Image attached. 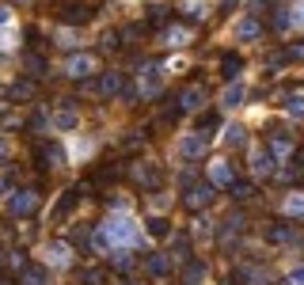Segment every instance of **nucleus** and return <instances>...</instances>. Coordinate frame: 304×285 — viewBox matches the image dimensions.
<instances>
[{
	"label": "nucleus",
	"instance_id": "1",
	"mask_svg": "<svg viewBox=\"0 0 304 285\" xmlns=\"http://www.w3.org/2000/svg\"><path fill=\"white\" fill-rule=\"evenodd\" d=\"M103 240H107V243H133V240H137V232H133V221H126V217H114L111 225L103 228Z\"/></svg>",
	"mask_w": 304,
	"mask_h": 285
},
{
	"label": "nucleus",
	"instance_id": "2",
	"mask_svg": "<svg viewBox=\"0 0 304 285\" xmlns=\"http://www.w3.org/2000/svg\"><path fill=\"white\" fill-rule=\"evenodd\" d=\"M12 209H16L19 217L35 213V209H38V194H35V190H16V198H12Z\"/></svg>",
	"mask_w": 304,
	"mask_h": 285
},
{
	"label": "nucleus",
	"instance_id": "3",
	"mask_svg": "<svg viewBox=\"0 0 304 285\" xmlns=\"http://www.w3.org/2000/svg\"><path fill=\"white\" fill-rule=\"evenodd\" d=\"M65 72H69V76H87V72H91V57H84V53L72 57L69 65H65Z\"/></svg>",
	"mask_w": 304,
	"mask_h": 285
},
{
	"label": "nucleus",
	"instance_id": "4",
	"mask_svg": "<svg viewBox=\"0 0 304 285\" xmlns=\"http://www.w3.org/2000/svg\"><path fill=\"white\" fill-rule=\"evenodd\" d=\"M99 91H103L107 99H111V95H118V91H122V72H107L103 84H99Z\"/></svg>",
	"mask_w": 304,
	"mask_h": 285
},
{
	"label": "nucleus",
	"instance_id": "5",
	"mask_svg": "<svg viewBox=\"0 0 304 285\" xmlns=\"http://www.w3.org/2000/svg\"><path fill=\"white\" fill-rule=\"evenodd\" d=\"M87 16H91V8H84V4H69V8H65V19H69V23H84Z\"/></svg>",
	"mask_w": 304,
	"mask_h": 285
},
{
	"label": "nucleus",
	"instance_id": "6",
	"mask_svg": "<svg viewBox=\"0 0 304 285\" xmlns=\"http://www.w3.org/2000/svg\"><path fill=\"white\" fill-rule=\"evenodd\" d=\"M23 285H46V270L42 266H27L23 270Z\"/></svg>",
	"mask_w": 304,
	"mask_h": 285
},
{
	"label": "nucleus",
	"instance_id": "7",
	"mask_svg": "<svg viewBox=\"0 0 304 285\" xmlns=\"http://www.w3.org/2000/svg\"><path fill=\"white\" fill-rule=\"evenodd\" d=\"M209 198H213V190H209V186H198V190H190V194H186V206H206Z\"/></svg>",
	"mask_w": 304,
	"mask_h": 285
},
{
	"label": "nucleus",
	"instance_id": "8",
	"mask_svg": "<svg viewBox=\"0 0 304 285\" xmlns=\"http://www.w3.org/2000/svg\"><path fill=\"white\" fill-rule=\"evenodd\" d=\"M133 175H137L141 182H148V186H156V182H160V171H156V167H145V164L133 167Z\"/></svg>",
	"mask_w": 304,
	"mask_h": 285
},
{
	"label": "nucleus",
	"instance_id": "9",
	"mask_svg": "<svg viewBox=\"0 0 304 285\" xmlns=\"http://www.w3.org/2000/svg\"><path fill=\"white\" fill-rule=\"evenodd\" d=\"M76 198H80V194H65V198L57 202V209H53V217H57V221H61V217H69L72 206H76Z\"/></svg>",
	"mask_w": 304,
	"mask_h": 285
},
{
	"label": "nucleus",
	"instance_id": "10",
	"mask_svg": "<svg viewBox=\"0 0 304 285\" xmlns=\"http://www.w3.org/2000/svg\"><path fill=\"white\" fill-rule=\"evenodd\" d=\"M179 107H182V111H194V107H201V91H198V87H194V91H182Z\"/></svg>",
	"mask_w": 304,
	"mask_h": 285
},
{
	"label": "nucleus",
	"instance_id": "11",
	"mask_svg": "<svg viewBox=\"0 0 304 285\" xmlns=\"http://www.w3.org/2000/svg\"><path fill=\"white\" fill-rule=\"evenodd\" d=\"M42 156L50 160V164H65V148H61V145H46Z\"/></svg>",
	"mask_w": 304,
	"mask_h": 285
},
{
	"label": "nucleus",
	"instance_id": "12",
	"mask_svg": "<svg viewBox=\"0 0 304 285\" xmlns=\"http://www.w3.org/2000/svg\"><path fill=\"white\" fill-rule=\"evenodd\" d=\"M201 148H206V137H186V141H182V152H186V156H198Z\"/></svg>",
	"mask_w": 304,
	"mask_h": 285
},
{
	"label": "nucleus",
	"instance_id": "13",
	"mask_svg": "<svg viewBox=\"0 0 304 285\" xmlns=\"http://www.w3.org/2000/svg\"><path fill=\"white\" fill-rule=\"evenodd\" d=\"M213 182H221V186H228V182H232V171H228V164H213Z\"/></svg>",
	"mask_w": 304,
	"mask_h": 285
},
{
	"label": "nucleus",
	"instance_id": "14",
	"mask_svg": "<svg viewBox=\"0 0 304 285\" xmlns=\"http://www.w3.org/2000/svg\"><path fill=\"white\" fill-rule=\"evenodd\" d=\"M221 69H225V76H228V80H232V76H236V72H240V57H236V53H228V57H225V61H221Z\"/></svg>",
	"mask_w": 304,
	"mask_h": 285
},
{
	"label": "nucleus",
	"instance_id": "15",
	"mask_svg": "<svg viewBox=\"0 0 304 285\" xmlns=\"http://www.w3.org/2000/svg\"><path fill=\"white\" fill-rule=\"evenodd\" d=\"M80 281H84V285H103V270H84Z\"/></svg>",
	"mask_w": 304,
	"mask_h": 285
},
{
	"label": "nucleus",
	"instance_id": "16",
	"mask_svg": "<svg viewBox=\"0 0 304 285\" xmlns=\"http://www.w3.org/2000/svg\"><path fill=\"white\" fill-rule=\"evenodd\" d=\"M240 99H243V87L236 84V87H228V95H225V107H240Z\"/></svg>",
	"mask_w": 304,
	"mask_h": 285
},
{
	"label": "nucleus",
	"instance_id": "17",
	"mask_svg": "<svg viewBox=\"0 0 304 285\" xmlns=\"http://www.w3.org/2000/svg\"><path fill=\"white\" fill-rule=\"evenodd\" d=\"M289 114H293V118H304V95H293V99H289Z\"/></svg>",
	"mask_w": 304,
	"mask_h": 285
},
{
	"label": "nucleus",
	"instance_id": "18",
	"mask_svg": "<svg viewBox=\"0 0 304 285\" xmlns=\"http://www.w3.org/2000/svg\"><path fill=\"white\" fill-rule=\"evenodd\" d=\"M50 259L65 266V262H69V247H65V243H61V247H50Z\"/></svg>",
	"mask_w": 304,
	"mask_h": 285
},
{
	"label": "nucleus",
	"instance_id": "19",
	"mask_svg": "<svg viewBox=\"0 0 304 285\" xmlns=\"http://www.w3.org/2000/svg\"><path fill=\"white\" fill-rule=\"evenodd\" d=\"M255 35H259V23H255V19L240 23V38H255Z\"/></svg>",
	"mask_w": 304,
	"mask_h": 285
},
{
	"label": "nucleus",
	"instance_id": "20",
	"mask_svg": "<svg viewBox=\"0 0 304 285\" xmlns=\"http://www.w3.org/2000/svg\"><path fill=\"white\" fill-rule=\"evenodd\" d=\"M148 232H152V236H167V221H164V217L148 221Z\"/></svg>",
	"mask_w": 304,
	"mask_h": 285
},
{
	"label": "nucleus",
	"instance_id": "21",
	"mask_svg": "<svg viewBox=\"0 0 304 285\" xmlns=\"http://www.w3.org/2000/svg\"><path fill=\"white\" fill-rule=\"evenodd\" d=\"M53 122H57V126H61V130H72V126H76V114H57V118H53Z\"/></svg>",
	"mask_w": 304,
	"mask_h": 285
},
{
	"label": "nucleus",
	"instance_id": "22",
	"mask_svg": "<svg viewBox=\"0 0 304 285\" xmlns=\"http://www.w3.org/2000/svg\"><path fill=\"white\" fill-rule=\"evenodd\" d=\"M255 171H262V175H266V171H270V156H262V152H259V156H255Z\"/></svg>",
	"mask_w": 304,
	"mask_h": 285
},
{
	"label": "nucleus",
	"instance_id": "23",
	"mask_svg": "<svg viewBox=\"0 0 304 285\" xmlns=\"http://www.w3.org/2000/svg\"><path fill=\"white\" fill-rule=\"evenodd\" d=\"M27 95H31V84H16L12 87V99H27Z\"/></svg>",
	"mask_w": 304,
	"mask_h": 285
},
{
	"label": "nucleus",
	"instance_id": "24",
	"mask_svg": "<svg viewBox=\"0 0 304 285\" xmlns=\"http://www.w3.org/2000/svg\"><path fill=\"white\" fill-rule=\"evenodd\" d=\"M148 270H152V274H167V259H152Z\"/></svg>",
	"mask_w": 304,
	"mask_h": 285
},
{
	"label": "nucleus",
	"instance_id": "25",
	"mask_svg": "<svg viewBox=\"0 0 304 285\" xmlns=\"http://www.w3.org/2000/svg\"><path fill=\"white\" fill-rule=\"evenodd\" d=\"M27 69H35V72H42V69H46V61H42V57H31V53H27Z\"/></svg>",
	"mask_w": 304,
	"mask_h": 285
},
{
	"label": "nucleus",
	"instance_id": "26",
	"mask_svg": "<svg viewBox=\"0 0 304 285\" xmlns=\"http://www.w3.org/2000/svg\"><path fill=\"white\" fill-rule=\"evenodd\" d=\"M240 141H243V130H240V126H232V130H228V145H240Z\"/></svg>",
	"mask_w": 304,
	"mask_h": 285
},
{
	"label": "nucleus",
	"instance_id": "27",
	"mask_svg": "<svg viewBox=\"0 0 304 285\" xmlns=\"http://www.w3.org/2000/svg\"><path fill=\"white\" fill-rule=\"evenodd\" d=\"M285 209H289V213H304V198H289Z\"/></svg>",
	"mask_w": 304,
	"mask_h": 285
},
{
	"label": "nucleus",
	"instance_id": "28",
	"mask_svg": "<svg viewBox=\"0 0 304 285\" xmlns=\"http://www.w3.org/2000/svg\"><path fill=\"white\" fill-rule=\"evenodd\" d=\"M255 194V186H247V182H240V186H236V198H251Z\"/></svg>",
	"mask_w": 304,
	"mask_h": 285
},
{
	"label": "nucleus",
	"instance_id": "29",
	"mask_svg": "<svg viewBox=\"0 0 304 285\" xmlns=\"http://www.w3.org/2000/svg\"><path fill=\"white\" fill-rule=\"evenodd\" d=\"M289 285H304V266H300V270H293V274H289Z\"/></svg>",
	"mask_w": 304,
	"mask_h": 285
},
{
	"label": "nucleus",
	"instance_id": "30",
	"mask_svg": "<svg viewBox=\"0 0 304 285\" xmlns=\"http://www.w3.org/2000/svg\"><path fill=\"white\" fill-rule=\"evenodd\" d=\"M167 38H171V46H182V42H186V35H182V31H171Z\"/></svg>",
	"mask_w": 304,
	"mask_h": 285
},
{
	"label": "nucleus",
	"instance_id": "31",
	"mask_svg": "<svg viewBox=\"0 0 304 285\" xmlns=\"http://www.w3.org/2000/svg\"><path fill=\"white\" fill-rule=\"evenodd\" d=\"M8 186H12V182H8V179H0V194H4V190H8Z\"/></svg>",
	"mask_w": 304,
	"mask_h": 285
},
{
	"label": "nucleus",
	"instance_id": "32",
	"mask_svg": "<svg viewBox=\"0 0 304 285\" xmlns=\"http://www.w3.org/2000/svg\"><path fill=\"white\" fill-rule=\"evenodd\" d=\"M0 156H8V145H4V141H0Z\"/></svg>",
	"mask_w": 304,
	"mask_h": 285
},
{
	"label": "nucleus",
	"instance_id": "33",
	"mask_svg": "<svg viewBox=\"0 0 304 285\" xmlns=\"http://www.w3.org/2000/svg\"><path fill=\"white\" fill-rule=\"evenodd\" d=\"M0 23H8V12H0Z\"/></svg>",
	"mask_w": 304,
	"mask_h": 285
}]
</instances>
